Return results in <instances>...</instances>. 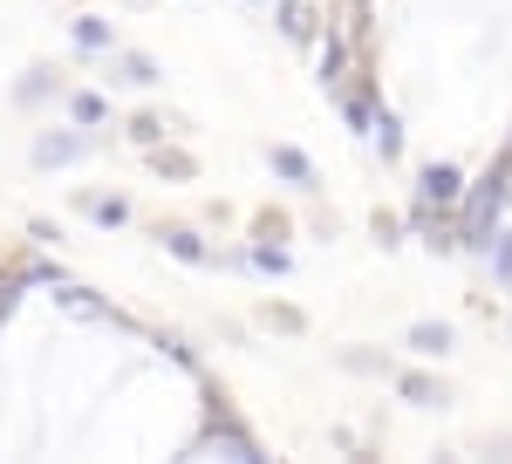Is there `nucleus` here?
I'll use <instances>...</instances> for the list:
<instances>
[{"instance_id": "f257e3e1", "label": "nucleus", "mask_w": 512, "mask_h": 464, "mask_svg": "<svg viewBox=\"0 0 512 464\" xmlns=\"http://www.w3.org/2000/svg\"><path fill=\"white\" fill-rule=\"evenodd\" d=\"M198 396H205V417H198V437L185 444V458H233V464H267V444L253 437V424L233 410V396L198 376Z\"/></svg>"}, {"instance_id": "f03ea898", "label": "nucleus", "mask_w": 512, "mask_h": 464, "mask_svg": "<svg viewBox=\"0 0 512 464\" xmlns=\"http://www.w3.org/2000/svg\"><path fill=\"white\" fill-rule=\"evenodd\" d=\"M110 144V130H82V123H48V130H35V144H28V164L35 171H69V164H89V157Z\"/></svg>"}, {"instance_id": "7ed1b4c3", "label": "nucleus", "mask_w": 512, "mask_h": 464, "mask_svg": "<svg viewBox=\"0 0 512 464\" xmlns=\"http://www.w3.org/2000/svg\"><path fill=\"white\" fill-rule=\"evenodd\" d=\"M308 55H315V89H321V96H335V89L355 76V55H362V48H355V41L342 35L335 21H328V28H321V41L308 48Z\"/></svg>"}, {"instance_id": "20e7f679", "label": "nucleus", "mask_w": 512, "mask_h": 464, "mask_svg": "<svg viewBox=\"0 0 512 464\" xmlns=\"http://www.w3.org/2000/svg\"><path fill=\"white\" fill-rule=\"evenodd\" d=\"M103 82H123V89H164V62L151 55V48L117 41V48L103 55Z\"/></svg>"}, {"instance_id": "39448f33", "label": "nucleus", "mask_w": 512, "mask_h": 464, "mask_svg": "<svg viewBox=\"0 0 512 464\" xmlns=\"http://www.w3.org/2000/svg\"><path fill=\"white\" fill-rule=\"evenodd\" d=\"M267 7H274L280 41H294V48H315L321 28H328V7L321 0H267Z\"/></svg>"}, {"instance_id": "423d86ee", "label": "nucleus", "mask_w": 512, "mask_h": 464, "mask_svg": "<svg viewBox=\"0 0 512 464\" xmlns=\"http://www.w3.org/2000/svg\"><path fill=\"white\" fill-rule=\"evenodd\" d=\"M151 239H158V246L171 253V260H178V267L212 273V239H205L198 226H185V219H158V226H151Z\"/></svg>"}, {"instance_id": "0eeeda50", "label": "nucleus", "mask_w": 512, "mask_h": 464, "mask_svg": "<svg viewBox=\"0 0 512 464\" xmlns=\"http://www.w3.org/2000/svg\"><path fill=\"white\" fill-rule=\"evenodd\" d=\"M62 89H69V76H62L55 62H28L21 82H14V110H55Z\"/></svg>"}, {"instance_id": "6e6552de", "label": "nucleus", "mask_w": 512, "mask_h": 464, "mask_svg": "<svg viewBox=\"0 0 512 464\" xmlns=\"http://www.w3.org/2000/svg\"><path fill=\"white\" fill-rule=\"evenodd\" d=\"M267 171H274L287 192H301V198L321 192V171H315V157L301 151V144H267Z\"/></svg>"}, {"instance_id": "1a4fd4ad", "label": "nucleus", "mask_w": 512, "mask_h": 464, "mask_svg": "<svg viewBox=\"0 0 512 464\" xmlns=\"http://www.w3.org/2000/svg\"><path fill=\"white\" fill-rule=\"evenodd\" d=\"M117 21H110V14H69V48H76L82 62H103V55H110V48H117Z\"/></svg>"}, {"instance_id": "9d476101", "label": "nucleus", "mask_w": 512, "mask_h": 464, "mask_svg": "<svg viewBox=\"0 0 512 464\" xmlns=\"http://www.w3.org/2000/svg\"><path fill=\"white\" fill-rule=\"evenodd\" d=\"M390 389L410 403V410H451V383H444V376H431V369H396Z\"/></svg>"}, {"instance_id": "9b49d317", "label": "nucleus", "mask_w": 512, "mask_h": 464, "mask_svg": "<svg viewBox=\"0 0 512 464\" xmlns=\"http://www.w3.org/2000/svg\"><path fill=\"white\" fill-rule=\"evenodd\" d=\"M76 212L89 219V226H103V232H123L130 219H137V205H130L123 192H96V185H82V192H76Z\"/></svg>"}, {"instance_id": "f8f14e48", "label": "nucleus", "mask_w": 512, "mask_h": 464, "mask_svg": "<svg viewBox=\"0 0 512 464\" xmlns=\"http://www.w3.org/2000/svg\"><path fill=\"white\" fill-rule=\"evenodd\" d=\"M417 198H431V205H458V198H465V171H458L451 157L417 164Z\"/></svg>"}, {"instance_id": "ddd939ff", "label": "nucleus", "mask_w": 512, "mask_h": 464, "mask_svg": "<svg viewBox=\"0 0 512 464\" xmlns=\"http://www.w3.org/2000/svg\"><path fill=\"white\" fill-rule=\"evenodd\" d=\"M48 301H55V308L62 314H76V321H103V328H110V301H103V294H96V287H82L76 273H69V280H62V287H48Z\"/></svg>"}, {"instance_id": "4468645a", "label": "nucleus", "mask_w": 512, "mask_h": 464, "mask_svg": "<svg viewBox=\"0 0 512 464\" xmlns=\"http://www.w3.org/2000/svg\"><path fill=\"white\" fill-rule=\"evenodd\" d=\"M7 260H14V267L28 273V287H35V294H48V287H62V280H69V267H62V260H55V253L41 246V239H28V246H14Z\"/></svg>"}, {"instance_id": "2eb2a0df", "label": "nucleus", "mask_w": 512, "mask_h": 464, "mask_svg": "<svg viewBox=\"0 0 512 464\" xmlns=\"http://www.w3.org/2000/svg\"><path fill=\"white\" fill-rule=\"evenodd\" d=\"M403 348H410L417 362H444V355L458 348V328H451V321H410V328H403Z\"/></svg>"}, {"instance_id": "dca6fc26", "label": "nucleus", "mask_w": 512, "mask_h": 464, "mask_svg": "<svg viewBox=\"0 0 512 464\" xmlns=\"http://www.w3.org/2000/svg\"><path fill=\"white\" fill-rule=\"evenodd\" d=\"M144 342L158 348V355H164V362H171V369H185L192 383H198V376H205V355H198V342H192V335H178V328H151Z\"/></svg>"}, {"instance_id": "f3484780", "label": "nucleus", "mask_w": 512, "mask_h": 464, "mask_svg": "<svg viewBox=\"0 0 512 464\" xmlns=\"http://www.w3.org/2000/svg\"><path fill=\"white\" fill-rule=\"evenodd\" d=\"M144 164L158 171L164 185H192V178H198V157L185 151V144H171V137H164V144H151V151H144Z\"/></svg>"}, {"instance_id": "a211bd4d", "label": "nucleus", "mask_w": 512, "mask_h": 464, "mask_svg": "<svg viewBox=\"0 0 512 464\" xmlns=\"http://www.w3.org/2000/svg\"><path fill=\"white\" fill-rule=\"evenodd\" d=\"M55 110L69 116V123H82V130H103V123H110V96H103V89H62Z\"/></svg>"}, {"instance_id": "6ab92c4d", "label": "nucleus", "mask_w": 512, "mask_h": 464, "mask_svg": "<svg viewBox=\"0 0 512 464\" xmlns=\"http://www.w3.org/2000/svg\"><path fill=\"white\" fill-rule=\"evenodd\" d=\"M369 151L383 157V164H403V116L390 103H376V123H369Z\"/></svg>"}, {"instance_id": "aec40b11", "label": "nucleus", "mask_w": 512, "mask_h": 464, "mask_svg": "<svg viewBox=\"0 0 512 464\" xmlns=\"http://www.w3.org/2000/svg\"><path fill=\"white\" fill-rule=\"evenodd\" d=\"M335 362H342V369H349V376H376V383H390V376H396V355H390V348H369V342L342 348V355H335Z\"/></svg>"}, {"instance_id": "412c9836", "label": "nucleus", "mask_w": 512, "mask_h": 464, "mask_svg": "<svg viewBox=\"0 0 512 464\" xmlns=\"http://www.w3.org/2000/svg\"><path fill=\"white\" fill-rule=\"evenodd\" d=\"M246 260H253L260 280H287V273H294V253H287L280 239H246Z\"/></svg>"}, {"instance_id": "4be33fe9", "label": "nucleus", "mask_w": 512, "mask_h": 464, "mask_svg": "<svg viewBox=\"0 0 512 464\" xmlns=\"http://www.w3.org/2000/svg\"><path fill=\"white\" fill-rule=\"evenodd\" d=\"M164 137H178V130H171V116H158V110H137V116H123V144L151 151V144H164Z\"/></svg>"}, {"instance_id": "5701e85b", "label": "nucleus", "mask_w": 512, "mask_h": 464, "mask_svg": "<svg viewBox=\"0 0 512 464\" xmlns=\"http://www.w3.org/2000/svg\"><path fill=\"white\" fill-rule=\"evenodd\" d=\"M253 321H260L267 335H308V314L287 308V301H260V308H253Z\"/></svg>"}, {"instance_id": "b1692460", "label": "nucleus", "mask_w": 512, "mask_h": 464, "mask_svg": "<svg viewBox=\"0 0 512 464\" xmlns=\"http://www.w3.org/2000/svg\"><path fill=\"white\" fill-rule=\"evenodd\" d=\"M28 294H35V287H28V273L14 267V260H0V328L21 314V301H28Z\"/></svg>"}, {"instance_id": "393cba45", "label": "nucleus", "mask_w": 512, "mask_h": 464, "mask_svg": "<svg viewBox=\"0 0 512 464\" xmlns=\"http://www.w3.org/2000/svg\"><path fill=\"white\" fill-rule=\"evenodd\" d=\"M485 267H492V287H506V294H512V226L492 232V246H485Z\"/></svg>"}, {"instance_id": "a878e982", "label": "nucleus", "mask_w": 512, "mask_h": 464, "mask_svg": "<svg viewBox=\"0 0 512 464\" xmlns=\"http://www.w3.org/2000/svg\"><path fill=\"white\" fill-rule=\"evenodd\" d=\"M246 239H280V246H287V239H294V219L267 205V212H253V226H246Z\"/></svg>"}, {"instance_id": "bb28decb", "label": "nucleus", "mask_w": 512, "mask_h": 464, "mask_svg": "<svg viewBox=\"0 0 512 464\" xmlns=\"http://www.w3.org/2000/svg\"><path fill=\"white\" fill-rule=\"evenodd\" d=\"M369 239H376V246H383V253H396V246H403V219H396V212H383V205H376V212H369Z\"/></svg>"}, {"instance_id": "cd10ccee", "label": "nucleus", "mask_w": 512, "mask_h": 464, "mask_svg": "<svg viewBox=\"0 0 512 464\" xmlns=\"http://www.w3.org/2000/svg\"><path fill=\"white\" fill-rule=\"evenodd\" d=\"M28 239H41V246H62V239H69V232L55 226V219H28Z\"/></svg>"}, {"instance_id": "c85d7f7f", "label": "nucleus", "mask_w": 512, "mask_h": 464, "mask_svg": "<svg viewBox=\"0 0 512 464\" xmlns=\"http://www.w3.org/2000/svg\"><path fill=\"white\" fill-rule=\"evenodd\" d=\"M308 232H315V239H335L342 219H335V212H308Z\"/></svg>"}, {"instance_id": "c756f323", "label": "nucleus", "mask_w": 512, "mask_h": 464, "mask_svg": "<svg viewBox=\"0 0 512 464\" xmlns=\"http://www.w3.org/2000/svg\"><path fill=\"white\" fill-rule=\"evenodd\" d=\"M123 7H130V14H151V7H158V0H123Z\"/></svg>"}, {"instance_id": "7c9ffc66", "label": "nucleus", "mask_w": 512, "mask_h": 464, "mask_svg": "<svg viewBox=\"0 0 512 464\" xmlns=\"http://www.w3.org/2000/svg\"><path fill=\"white\" fill-rule=\"evenodd\" d=\"M48 7H76V0H48Z\"/></svg>"}, {"instance_id": "2f4dec72", "label": "nucleus", "mask_w": 512, "mask_h": 464, "mask_svg": "<svg viewBox=\"0 0 512 464\" xmlns=\"http://www.w3.org/2000/svg\"><path fill=\"white\" fill-rule=\"evenodd\" d=\"M246 7H267V0H246Z\"/></svg>"}]
</instances>
